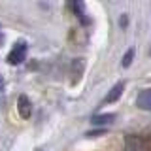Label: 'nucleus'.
Wrapping results in <instances>:
<instances>
[{"instance_id": "f257e3e1", "label": "nucleus", "mask_w": 151, "mask_h": 151, "mask_svg": "<svg viewBox=\"0 0 151 151\" xmlns=\"http://www.w3.org/2000/svg\"><path fill=\"white\" fill-rule=\"evenodd\" d=\"M27 59V42H17L13 45V49L8 53V63L9 64H21Z\"/></svg>"}, {"instance_id": "f03ea898", "label": "nucleus", "mask_w": 151, "mask_h": 151, "mask_svg": "<svg viewBox=\"0 0 151 151\" xmlns=\"http://www.w3.org/2000/svg\"><path fill=\"white\" fill-rule=\"evenodd\" d=\"M17 111H19V115H21L23 119H28V117L32 115V104H30L27 94H19V98H17Z\"/></svg>"}, {"instance_id": "7ed1b4c3", "label": "nucleus", "mask_w": 151, "mask_h": 151, "mask_svg": "<svg viewBox=\"0 0 151 151\" xmlns=\"http://www.w3.org/2000/svg\"><path fill=\"white\" fill-rule=\"evenodd\" d=\"M125 151H145V144L140 136H127Z\"/></svg>"}, {"instance_id": "20e7f679", "label": "nucleus", "mask_w": 151, "mask_h": 151, "mask_svg": "<svg viewBox=\"0 0 151 151\" xmlns=\"http://www.w3.org/2000/svg\"><path fill=\"white\" fill-rule=\"evenodd\" d=\"M136 106L140 110L151 111V89H144L138 96H136Z\"/></svg>"}, {"instance_id": "39448f33", "label": "nucleus", "mask_w": 151, "mask_h": 151, "mask_svg": "<svg viewBox=\"0 0 151 151\" xmlns=\"http://www.w3.org/2000/svg\"><path fill=\"white\" fill-rule=\"evenodd\" d=\"M123 91H125V83H115V85H113V87L110 89V93H108V96L104 98V102H106V104L117 102V100H119V96L123 94Z\"/></svg>"}, {"instance_id": "423d86ee", "label": "nucleus", "mask_w": 151, "mask_h": 151, "mask_svg": "<svg viewBox=\"0 0 151 151\" xmlns=\"http://www.w3.org/2000/svg\"><path fill=\"white\" fill-rule=\"evenodd\" d=\"M115 113H102V115H94L93 117V125H104V123H111V121H115Z\"/></svg>"}, {"instance_id": "0eeeda50", "label": "nucleus", "mask_w": 151, "mask_h": 151, "mask_svg": "<svg viewBox=\"0 0 151 151\" xmlns=\"http://www.w3.org/2000/svg\"><path fill=\"white\" fill-rule=\"evenodd\" d=\"M72 8H74V12L79 15V19H81L85 25H87V23H89V19L85 17V6H83V2H74V4H72Z\"/></svg>"}, {"instance_id": "6e6552de", "label": "nucleus", "mask_w": 151, "mask_h": 151, "mask_svg": "<svg viewBox=\"0 0 151 151\" xmlns=\"http://www.w3.org/2000/svg\"><path fill=\"white\" fill-rule=\"evenodd\" d=\"M132 59H134V49L130 47V49L127 51L125 55H123V60H121V64L127 68V66H130V64H132Z\"/></svg>"}, {"instance_id": "1a4fd4ad", "label": "nucleus", "mask_w": 151, "mask_h": 151, "mask_svg": "<svg viewBox=\"0 0 151 151\" xmlns=\"http://www.w3.org/2000/svg\"><path fill=\"white\" fill-rule=\"evenodd\" d=\"M2 89H4V78L0 76V91H2Z\"/></svg>"}, {"instance_id": "9d476101", "label": "nucleus", "mask_w": 151, "mask_h": 151, "mask_svg": "<svg viewBox=\"0 0 151 151\" xmlns=\"http://www.w3.org/2000/svg\"><path fill=\"white\" fill-rule=\"evenodd\" d=\"M2 44H4V34H2V30H0V47H2Z\"/></svg>"}]
</instances>
